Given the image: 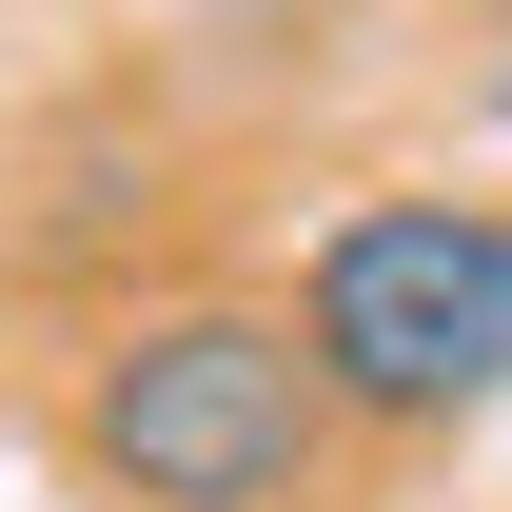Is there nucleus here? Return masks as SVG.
<instances>
[{
    "instance_id": "1",
    "label": "nucleus",
    "mask_w": 512,
    "mask_h": 512,
    "mask_svg": "<svg viewBox=\"0 0 512 512\" xmlns=\"http://www.w3.org/2000/svg\"><path fill=\"white\" fill-rule=\"evenodd\" d=\"M60 473L79 512H335L355 394L256 296H158V316H99V355L60 394Z\"/></svg>"
},
{
    "instance_id": "2",
    "label": "nucleus",
    "mask_w": 512,
    "mask_h": 512,
    "mask_svg": "<svg viewBox=\"0 0 512 512\" xmlns=\"http://www.w3.org/2000/svg\"><path fill=\"white\" fill-rule=\"evenodd\" d=\"M296 335L355 434H473L512 394V197H355L296 256Z\"/></svg>"
},
{
    "instance_id": "4",
    "label": "nucleus",
    "mask_w": 512,
    "mask_h": 512,
    "mask_svg": "<svg viewBox=\"0 0 512 512\" xmlns=\"http://www.w3.org/2000/svg\"><path fill=\"white\" fill-rule=\"evenodd\" d=\"M493 119H512V60H493Z\"/></svg>"
},
{
    "instance_id": "3",
    "label": "nucleus",
    "mask_w": 512,
    "mask_h": 512,
    "mask_svg": "<svg viewBox=\"0 0 512 512\" xmlns=\"http://www.w3.org/2000/svg\"><path fill=\"white\" fill-rule=\"evenodd\" d=\"M217 40H316V20H355V0H197Z\"/></svg>"
}]
</instances>
